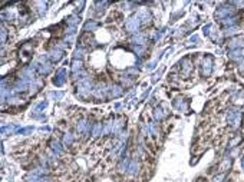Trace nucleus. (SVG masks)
Returning a JSON list of instances; mask_svg holds the SVG:
<instances>
[{"label":"nucleus","instance_id":"nucleus-1","mask_svg":"<svg viewBox=\"0 0 244 182\" xmlns=\"http://www.w3.org/2000/svg\"><path fill=\"white\" fill-rule=\"evenodd\" d=\"M90 93H93V88H92V80L89 77H86L85 80L79 82L78 86V96H81L82 99H88L90 96Z\"/></svg>","mask_w":244,"mask_h":182},{"label":"nucleus","instance_id":"nucleus-2","mask_svg":"<svg viewBox=\"0 0 244 182\" xmlns=\"http://www.w3.org/2000/svg\"><path fill=\"white\" fill-rule=\"evenodd\" d=\"M141 20L137 17V16H132L131 19H128L125 23V29L129 32V33H137L138 35V30L141 27Z\"/></svg>","mask_w":244,"mask_h":182},{"label":"nucleus","instance_id":"nucleus-3","mask_svg":"<svg viewBox=\"0 0 244 182\" xmlns=\"http://www.w3.org/2000/svg\"><path fill=\"white\" fill-rule=\"evenodd\" d=\"M139 171H141V162H139L138 156H134V158H131V162H129V165H128L126 174L134 176V175H137Z\"/></svg>","mask_w":244,"mask_h":182},{"label":"nucleus","instance_id":"nucleus-4","mask_svg":"<svg viewBox=\"0 0 244 182\" xmlns=\"http://www.w3.org/2000/svg\"><path fill=\"white\" fill-rule=\"evenodd\" d=\"M92 95L95 96L96 99H105L108 96V88L103 83H99V85H96L93 88V93Z\"/></svg>","mask_w":244,"mask_h":182},{"label":"nucleus","instance_id":"nucleus-5","mask_svg":"<svg viewBox=\"0 0 244 182\" xmlns=\"http://www.w3.org/2000/svg\"><path fill=\"white\" fill-rule=\"evenodd\" d=\"M92 126L93 125L89 124L86 119H81L79 122H78V126H76V129L79 133H82V135H85V133H88L89 130H92Z\"/></svg>","mask_w":244,"mask_h":182},{"label":"nucleus","instance_id":"nucleus-6","mask_svg":"<svg viewBox=\"0 0 244 182\" xmlns=\"http://www.w3.org/2000/svg\"><path fill=\"white\" fill-rule=\"evenodd\" d=\"M124 95V86L122 85H112L108 89V96L109 98H119Z\"/></svg>","mask_w":244,"mask_h":182},{"label":"nucleus","instance_id":"nucleus-7","mask_svg":"<svg viewBox=\"0 0 244 182\" xmlns=\"http://www.w3.org/2000/svg\"><path fill=\"white\" fill-rule=\"evenodd\" d=\"M66 71L65 69H59V71L56 72V75H55V79H53V83L56 85V86H62L63 83L66 82Z\"/></svg>","mask_w":244,"mask_h":182},{"label":"nucleus","instance_id":"nucleus-8","mask_svg":"<svg viewBox=\"0 0 244 182\" xmlns=\"http://www.w3.org/2000/svg\"><path fill=\"white\" fill-rule=\"evenodd\" d=\"M213 71V58L211 56H205L204 59V63H202V75L204 76H208Z\"/></svg>","mask_w":244,"mask_h":182},{"label":"nucleus","instance_id":"nucleus-9","mask_svg":"<svg viewBox=\"0 0 244 182\" xmlns=\"http://www.w3.org/2000/svg\"><path fill=\"white\" fill-rule=\"evenodd\" d=\"M139 20H141V23L142 24H147V23H149L151 22V13H149V10L148 9H141L139 12L135 14Z\"/></svg>","mask_w":244,"mask_h":182},{"label":"nucleus","instance_id":"nucleus-10","mask_svg":"<svg viewBox=\"0 0 244 182\" xmlns=\"http://www.w3.org/2000/svg\"><path fill=\"white\" fill-rule=\"evenodd\" d=\"M49 58H50V60H53V62H59L60 59L63 58V50L59 49V47H53V49L49 50Z\"/></svg>","mask_w":244,"mask_h":182},{"label":"nucleus","instance_id":"nucleus-11","mask_svg":"<svg viewBox=\"0 0 244 182\" xmlns=\"http://www.w3.org/2000/svg\"><path fill=\"white\" fill-rule=\"evenodd\" d=\"M233 13V9L231 7H220L217 12H215V17H218V19H228L227 16H230Z\"/></svg>","mask_w":244,"mask_h":182},{"label":"nucleus","instance_id":"nucleus-12","mask_svg":"<svg viewBox=\"0 0 244 182\" xmlns=\"http://www.w3.org/2000/svg\"><path fill=\"white\" fill-rule=\"evenodd\" d=\"M132 43H137V45H139V46H144V45L147 43V35H144V33H138V35H135L134 37H132Z\"/></svg>","mask_w":244,"mask_h":182},{"label":"nucleus","instance_id":"nucleus-13","mask_svg":"<svg viewBox=\"0 0 244 182\" xmlns=\"http://www.w3.org/2000/svg\"><path fill=\"white\" fill-rule=\"evenodd\" d=\"M167 116V113H165V111L162 109V108H155L154 109V118H155V121H162L164 118Z\"/></svg>","mask_w":244,"mask_h":182},{"label":"nucleus","instance_id":"nucleus-14","mask_svg":"<svg viewBox=\"0 0 244 182\" xmlns=\"http://www.w3.org/2000/svg\"><path fill=\"white\" fill-rule=\"evenodd\" d=\"M90 132H92V136H93V138H98L99 135H102V132H103L102 124H99V122L95 124L93 126H92V130H90Z\"/></svg>","mask_w":244,"mask_h":182},{"label":"nucleus","instance_id":"nucleus-15","mask_svg":"<svg viewBox=\"0 0 244 182\" xmlns=\"http://www.w3.org/2000/svg\"><path fill=\"white\" fill-rule=\"evenodd\" d=\"M96 29H98V23H96L95 20H88L84 26L85 32H93V30H96Z\"/></svg>","mask_w":244,"mask_h":182},{"label":"nucleus","instance_id":"nucleus-16","mask_svg":"<svg viewBox=\"0 0 244 182\" xmlns=\"http://www.w3.org/2000/svg\"><path fill=\"white\" fill-rule=\"evenodd\" d=\"M174 108L178 111H185L187 109V102L182 99H175L174 100Z\"/></svg>","mask_w":244,"mask_h":182},{"label":"nucleus","instance_id":"nucleus-17","mask_svg":"<svg viewBox=\"0 0 244 182\" xmlns=\"http://www.w3.org/2000/svg\"><path fill=\"white\" fill-rule=\"evenodd\" d=\"M72 143H73V135L68 132V133L63 135V145H65V146H71Z\"/></svg>","mask_w":244,"mask_h":182},{"label":"nucleus","instance_id":"nucleus-18","mask_svg":"<svg viewBox=\"0 0 244 182\" xmlns=\"http://www.w3.org/2000/svg\"><path fill=\"white\" fill-rule=\"evenodd\" d=\"M85 55V49L84 47H76L75 49V52H73V56H75V59L76 60H79V59H82Z\"/></svg>","mask_w":244,"mask_h":182},{"label":"nucleus","instance_id":"nucleus-19","mask_svg":"<svg viewBox=\"0 0 244 182\" xmlns=\"http://www.w3.org/2000/svg\"><path fill=\"white\" fill-rule=\"evenodd\" d=\"M78 22H79V17H78V16H69V17L66 19V23L69 24L71 27H76Z\"/></svg>","mask_w":244,"mask_h":182},{"label":"nucleus","instance_id":"nucleus-20","mask_svg":"<svg viewBox=\"0 0 244 182\" xmlns=\"http://www.w3.org/2000/svg\"><path fill=\"white\" fill-rule=\"evenodd\" d=\"M36 6H39L37 10H39V14H40V16H43V14L46 13V3H43V2H37V3H36Z\"/></svg>","mask_w":244,"mask_h":182},{"label":"nucleus","instance_id":"nucleus-21","mask_svg":"<svg viewBox=\"0 0 244 182\" xmlns=\"http://www.w3.org/2000/svg\"><path fill=\"white\" fill-rule=\"evenodd\" d=\"M14 129H16V126H13V125H9V126H3V128H2V133H3V135H6V132L12 133Z\"/></svg>","mask_w":244,"mask_h":182},{"label":"nucleus","instance_id":"nucleus-22","mask_svg":"<svg viewBox=\"0 0 244 182\" xmlns=\"http://www.w3.org/2000/svg\"><path fill=\"white\" fill-rule=\"evenodd\" d=\"M226 176L227 174H218L213 178V182H223V179H226Z\"/></svg>","mask_w":244,"mask_h":182},{"label":"nucleus","instance_id":"nucleus-23","mask_svg":"<svg viewBox=\"0 0 244 182\" xmlns=\"http://www.w3.org/2000/svg\"><path fill=\"white\" fill-rule=\"evenodd\" d=\"M134 50H135V53H137L138 56H142L144 53H145V46H137V47H134Z\"/></svg>","mask_w":244,"mask_h":182},{"label":"nucleus","instance_id":"nucleus-24","mask_svg":"<svg viewBox=\"0 0 244 182\" xmlns=\"http://www.w3.org/2000/svg\"><path fill=\"white\" fill-rule=\"evenodd\" d=\"M6 36H7V33H6V29H5V24L2 26V43L5 45L6 43Z\"/></svg>","mask_w":244,"mask_h":182},{"label":"nucleus","instance_id":"nucleus-25","mask_svg":"<svg viewBox=\"0 0 244 182\" xmlns=\"http://www.w3.org/2000/svg\"><path fill=\"white\" fill-rule=\"evenodd\" d=\"M46 106H48V102H46V100H42L40 103H37V105H36V111H39V109H45Z\"/></svg>","mask_w":244,"mask_h":182},{"label":"nucleus","instance_id":"nucleus-26","mask_svg":"<svg viewBox=\"0 0 244 182\" xmlns=\"http://www.w3.org/2000/svg\"><path fill=\"white\" fill-rule=\"evenodd\" d=\"M50 96H53L55 99L59 100V99H62V98H63V93H62V92H52V93H50Z\"/></svg>","mask_w":244,"mask_h":182},{"label":"nucleus","instance_id":"nucleus-27","mask_svg":"<svg viewBox=\"0 0 244 182\" xmlns=\"http://www.w3.org/2000/svg\"><path fill=\"white\" fill-rule=\"evenodd\" d=\"M32 129H33L32 126H30V128H24V129H20V130H19V133H29Z\"/></svg>","mask_w":244,"mask_h":182},{"label":"nucleus","instance_id":"nucleus-28","mask_svg":"<svg viewBox=\"0 0 244 182\" xmlns=\"http://www.w3.org/2000/svg\"><path fill=\"white\" fill-rule=\"evenodd\" d=\"M205 181H207V179H205L204 176H198V178H197V181H195V182H205Z\"/></svg>","mask_w":244,"mask_h":182},{"label":"nucleus","instance_id":"nucleus-29","mask_svg":"<svg viewBox=\"0 0 244 182\" xmlns=\"http://www.w3.org/2000/svg\"><path fill=\"white\" fill-rule=\"evenodd\" d=\"M155 67V62H151L149 65H147V69H154Z\"/></svg>","mask_w":244,"mask_h":182},{"label":"nucleus","instance_id":"nucleus-30","mask_svg":"<svg viewBox=\"0 0 244 182\" xmlns=\"http://www.w3.org/2000/svg\"><path fill=\"white\" fill-rule=\"evenodd\" d=\"M191 42H198V36H192L191 37Z\"/></svg>","mask_w":244,"mask_h":182},{"label":"nucleus","instance_id":"nucleus-31","mask_svg":"<svg viewBox=\"0 0 244 182\" xmlns=\"http://www.w3.org/2000/svg\"><path fill=\"white\" fill-rule=\"evenodd\" d=\"M243 168H244V159H243Z\"/></svg>","mask_w":244,"mask_h":182}]
</instances>
